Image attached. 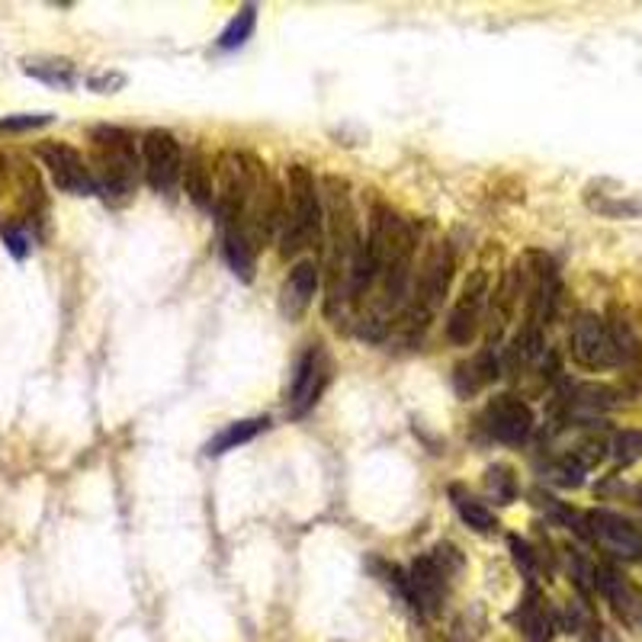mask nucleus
<instances>
[{
    "label": "nucleus",
    "instance_id": "nucleus-26",
    "mask_svg": "<svg viewBox=\"0 0 642 642\" xmlns=\"http://www.w3.org/2000/svg\"><path fill=\"white\" fill-rule=\"evenodd\" d=\"M87 87L94 94H116L126 87V74L122 71H100V74H91L87 78Z\"/></svg>",
    "mask_w": 642,
    "mask_h": 642
},
{
    "label": "nucleus",
    "instance_id": "nucleus-2",
    "mask_svg": "<svg viewBox=\"0 0 642 642\" xmlns=\"http://www.w3.org/2000/svg\"><path fill=\"white\" fill-rule=\"evenodd\" d=\"M91 149H94V180H97V194L109 202H126L132 199L142 171V154L136 149L132 132L119 129V126H97L91 129Z\"/></svg>",
    "mask_w": 642,
    "mask_h": 642
},
{
    "label": "nucleus",
    "instance_id": "nucleus-25",
    "mask_svg": "<svg viewBox=\"0 0 642 642\" xmlns=\"http://www.w3.org/2000/svg\"><path fill=\"white\" fill-rule=\"evenodd\" d=\"M507 544H511V552H514V565H517V569L527 575V582L534 585V582H537V565H540V556L534 552V546L524 544L521 537H511Z\"/></svg>",
    "mask_w": 642,
    "mask_h": 642
},
{
    "label": "nucleus",
    "instance_id": "nucleus-19",
    "mask_svg": "<svg viewBox=\"0 0 642 642\" xmlns=\"http://www.w3.org/2000/svg\"><path fill=\"white\" fill-rule=\"evenodd\" d=\"M450 498H453V507H456V514L463 517L466 527H472L476 534H494L498 530L494 514L479 498H472V494L466 492V489H459V486L450 489Z\"/></svg>",
    "mask_w": 642,
    "mask_h": 642
},
{
    "label": "nucleus",
    "instance_id": "nucleus-22",
    "mask_svg": "<svg viewBox=\"0 0 642 642\" xmlns=\"http://www.w3.org/2000/svg\"><path fill=\"white\" fill-rule=\"evenodd\" d=\"M486 486H489V494H492L498 504H511L514 494H517V482H514V472L507 466H492L486 472Z\"/></svg>",
    "mask_w": 642,
    "mask_h": 642
},
{
    "label": "nucleus",
    "instance_id": "nucleus-27",
    "mask_svg": "<svg viewBox=\"0 0 642 642\" xmlns=\"http://www.w3.org/2000/svg\"><path fill=\"white\" fill-rule=\"evenodd\" d=\"M3 245L16 260H23L30 254V232L23 225H7L3 229Z\"/></svg>",
    "mask_w": 642,
    "mask_h": 642
},
{
    "label": "nucleus",
    "instance_id": "nucleus-4",
    "mask_svg": "<svg viewBox=\"0 0 642 642\" xmlns=\"http://www.w3.org/2000/svg\"><path fill=\"white\" fill-rule=\"evenodd\" d=\"M459 552L453 546H434L424 556H418L411 562V569L405 572V604L418 614V617H437L444 610L450 588H453V575L459 569Z\"/></svg>",
    "mask_w": 642,
    "mask_h": 642
},
{
    "label": "nucleus",
    "instance_id": "nucleus-23",
    "mask_svg": "<svg viewBox=\"0 0 642 642\" xmlns=\"http://www.w3.org/2000/svg\"><path fill=\"white\" fill-rule=\"evenodd\" d=\"M55 122L51 113H13V116H3L0 119V132L7 136H16V132H33V129H43Z\"/></svg>",
    "mask_w": 642,
    "mask_h": 642
},
{
    "label": "nucleus",
    "instance_id": "nucleus-24",
    "mask_svg": "<svg viewBox=\"0 0 642 642\" xmlns=\"http://www.w3.org/2000/svg\"><path fill=\"white\" fill-rule=\"evenodd\" d=\"M610 453H614V459L620 466H630V463L642 459V431H623V434H617L614 444H610Z\"/></svg>",
    "mask_w": 642,
    "mask_h": 642
},
{
    "label": "nucleus",
    "instance_id": "nucleus-1",
    "mask_svg": "<svg viewBox=\"0 0 642 642\" xmlns=\"http://www.w3.org/2000/svg\"><path fill=\"white\" fill-rule=\"evenodd\" d=\"M315 245H325V202L315 174L305 164H293L283 194L280 250L283 257H296L305 247Z\"/></svg>",
    "mask_w": 642,
    "mask_h": 642
},
{
    "label": "nucleus",
    "instance_id": "nucleus-21",
    "mask_svg": "<svg viewBox=\"0 0 642 642\" xmlns=\"http://www.w3.org/2000/svg\"><path fill=\"white\" fill-rule=\"evenodd\" d=\"M254 26H257V7H254V3H247V7H242V10L229 20V26L222 30V36H219V49L222 51L242 49L247 39L254 36Z\"/></svg>",
    "mask_w": 642,
    "mask_h": 642
},
{
    "label": "nucleus",
    "instance_id": "nucleus-6",
    "mask_svg": "<svg viewBox=\"0 0 642 642\" xmlns=\"http://www.w3.org/2000/svg\"><path fill=\"white\" fill-rule=\"evenodd\" d=\"M489 296H492V283L486 270H472L469 280L463 283V293L453 302L450 318H446V338L456 347H469L476 341L486 308H489Z\"/></svg>",
    "mask_w": 642,
    "mask_h": 642
},
{
    "label": "nucleus",
    "instance_id": "nucleus-10",
    "mask_svg": "<svg viewBox=\"0 0 642 642\" xmlns=\"http://www.w3.org/2000/svg\"><path fill=\"white\" fill-rule=\"evenodd\" d=\"M582 537L614 559H642V530L614 511H588Z\"/></svg>",
    "mask_w": 642,
    "mask_h": 642
},
{
    "label": "nucleus",
    "instance_id": "nucleus-13",
    "mask_svg": "<svg viewBox=\"0 0 642 642\" xmlns=\"http://www.w3.org/2000/svg\"><path fill=\"white\" fill-rule=\"evenodd\" d=\"M318 280H322L318 264L312 257L293 264V270H290V277L283 280V290H280V312H283L287 322H299L308 312L312 299L318 293Z\"/></svg>",
    "mask_w": 642,
    "mask_h": 642
},
{
    "label": "nucleus",
    "instance_id": "nucleus-15",
    "mask_svg": "<svg viewBox=\"0 0 642 642\" xmlns=\"http://www.w3.org/2000/svg\"><path fill=\"white\" fill-rule=\"evenodd\" d=\"M585 202L597 215L607 219H637L642 215V197L614 184V180H594L585 187Z\"/></svg>",
    "mask_w": 642,
    "mask_h": 642
},
{
    "label": "nucleus",
    "instance_id": "nucleus-8",
    "mask_svg": "<svg viewBox=\"0 0 642 642\" xmlns=\"http://www.w3.org/2000/svg\"><path fill=\"white\" fill-rule=\"evenodd\" d=\"M569 353L585 370H610L620 366L614 338L607 331V322L594 312H582L569 328Z\"/></svg>",
    "mask_w": 642,
    "mask_h": 642
},
{
    "label": "nucleus",
    "instance_id": "nucleus-3",
    "mask_svg": "<svg viewBox=\"0 0 642 642\" xmlns=\"http://www.w3.org/2000/svg\"><path fill=\"white\" fill-rule=\"evenodd\" d=\"M450 280H453V250L446 242H434L411 277V293L396 318L398 328L408 335H421L428 322L434 318V312L444 305Z\"/></svg>",
    "mask_w": 642,
    "mask_h": 642
},
{
    "label": "nucleus",
    "instance_id": "nucleus-28",
    "mask_svg": "<svg viewBox=\"0 0 642 642\" xmlns=\"http://www.w3.org/2000/svg\"><path fill=\"white\" fill-rule=\"evenodd\" d=\"M3 177H7V161H3V154H0V187H3Z\"/></svg>",
    "mask_w": 642,
    "mask_h": 642
},
{
    "label": "nucleus",
    "instance_id": "nucleus-5",
    "mask_svg": "<svg viewBox=\"0 0 642 642\" xmlns=\"http://www.w3.org/2000/svg\"><path fill=\"white\" fill-rule=\"evenodd\" d=\"M331 383V357L322 345H308L299 353L296 366H293V380H290V393H287V415L290 418H305L318 398L325 396Z\"/></svg>",
    "mask_w": 642,
    "mask_h": 642
},
{
    "label": "nucleus",
    "instance_id": "nucleus-20",
    "mask_svg": "<svg viewBox=\"0 0 642 642\" xmlns=\"http://www.w3.org/2000/svg\"><path fill=\"white\" fill-rule=\"evenodd\" d=\"M184 184L187 194L197 202L199 209H212L215 206V190H212V171L206 167V161L199 154H190L184 164Z\"/></svg>",
    "mask_w": 642,
    "mask_h": 642
},
{
    "label": "nucleus",
    "instance_id": "nucleus-14",
    "mask_svg": "<svg viewBox=\"0 0 642 642\" xmlns=\"http://www.w3.org/2000/svg\"><path fill=\"white\" fill-rule=\"evenodd\" d=\"M514 627L527 642H552V633L559 630V614L546 604L537 585H530L521 607L514 610Z\"/></svg>",
    "mask_w": 642,
    "mask_h": 642
},
{
    "label": "nucleus",
    "instance_id": "nucleus-7",
    "mask_svg": "<svg viewBox=\"0 0 642 642\" xmlns=\"http://www.w3.org/2000/svg\"><path fill=\"white\" fill-rule=\"evenodd\" d=\"M36 154H39L43 167L49 171L55 190H61L68 197H94L97 194L91 161L78 149H71L65 142H43Z\"/></svg>",
    "mask_w": 642,
    "mask_h": 642
},
{
    "label": "nucleus",
    "instance_id": "nucleus-17",
    "mask_svg": "<svg viewBox=\"0 0 642 642\" xmlns=\"http://www.w3.org/2000/svg\"><path fill=\"white\" fill-rule=\"evenodd\" d=\"M23 71L58 91H71L78 84V68L68 58H23Z\"/></svg>",
    "mask_w": 642,
    "mask_h": 642
},
{
    "label": "nucleus",
    "instance_id": "nucleus-16",
    "mask_svg": "<svg viewBox=\"0 0 642 642\" xmlns=\"http://www.w3.org/2000/svg\"><path fill=\"white\" fill-rule=\"evenodd\" d=\"M498 370H501V366H498L494 347H482L469 363L456 366V393L463 398L482 393L486 386H492L494 380H498Z\"/></svg>",
    "mask_w": 642,
    "mask_h": 642
},
{
    "label": "nucleus",
    "instance_id": "nucleus-11",
    "mask_svg": "<svg viewBox=\"0 0 642 642\" xmlns=\"http://www.w3.org/2000/svg\"><path fill=\"white\" fill-rule=\"evenodd\" d=\"M594 588L607 597L614 617L623 627H642V588L614 565H594Z\"/></svg>",
    "mask_w": 642,
    "mask_h": 642
},
{
    "label": "nucleus",
    "instance_id": "nucleus-18",
    "mask_svg": "<svg viewBox=\"0 0 642 642\" xmlns=\"http://www.w3.org/2000/svg\"><path fill=\"white\" fill-rule=\"evenodd\" d=\"M267 424H270L267 418H242V421L225 424V428L206 444V456H225L229 450H238V446L250 444Z\"/></svg>",
    "mask_w": 642,
    "mask_h": 642
},
{
    "label": "nucleus",
    "instance_id": "nucleus-9",
    "mask_svg": "<svg viewBox=\"0 0 642 642\" xmlns=\"http://www.w3.org/2000/svg\"><path fill=\"white\" fill-rule=\"evenodd\" d=\"M142 171L151 190L171 194L184 180V151L167 129H151L142 139Z\"/></svg>",
    "mask_w": 642,
    "mask_h": 642
},
{
    "label": "nucleus",
    "instance_id": "nucleus-12",
    "mask_svg": "<svg viewBox=\"0 0 642 642\" xmlns=\"http://www.w3.org/2000/svg\"><path fill=\"white\" fill-rule=\"evenodd\" d=\"M486 428L498 444H524L534 431V411L524 398L494 396L486 408Z\"/></svg>",
    "mask_w": 642,
    "mask_h": 642
}]
</instances>
